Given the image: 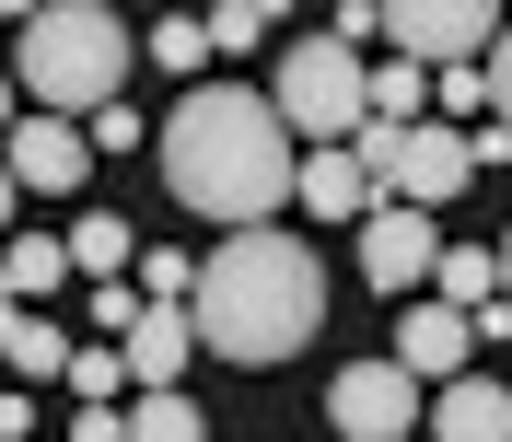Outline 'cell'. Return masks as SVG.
<instances>
[{
	"instance_id": "cell-1",
	"label": "cell",
	"mask_w": 512,
	"mask_h": 442,
	"mask_svg": "<svg viewBox=\"0 0 512 442\" xmlns=\"http://www.w3.org/2000/svg\"><path fill=\"white\" fill-rule=\"evenodd\" d=\"M326 326V268L303 233H222V256H198L187 280V338L222 349L233 373H268V361H291V349H315Z\"/></svg>"
},
{
	"instance_id": "cell-2",
	"label": "cell",
	"mask_w": 512,
	"mask_h": 442,
	"mask_svg": "<svg viewBox=\"0 0 512 442\" xmlns=\"http://www.w3.org/2000/svg\"><path fill=\"white\" fill-rule=\"evenodd\" d=\"M163 152V187L187 198L198 221H222V233H256V221L291 198V128L268 117V94H245V82H198L175 117L152 128Z\"/></svg>"
},
{
	"instance_id": "cell-3",
	"label": "cell",
	"mask_w": 512,
	"mask_h": 442,
	"mask_svg": "<svg viewBox=\"0 0 512 442\" xmlns=\"http://www.w3.org/2000/svg\"><path fill=\"white\" fill-rule=\"evenodd\" d=\"M12 70H24L35 117H105L128 94V24L105 0H47V12H24Z\"/></svg>"
},
{
	"instance_id": "cell-4",
	"label": "cell",
	"mask_w": 512,
	"mask_h": 442,
	"mask_svg": "<svg viewBox=\"0 0 512 442\" xmlns=\"http://www.w3.org/2000/svg\"><path fill=\"white\" fill-rule=\"evenodd\" d=\"M361 70L338 35H303V47H280V94H268V117L291 128V140H315V152H338V140H361Z\"/></svg>"
},
{
	"instance_id": "cell-5",
	"label": "cell",
	"mask_w": 512,
	"mask_h": 442,
	"mask_svg": "<svg viewBox=\"0 0 512 442\" xmlns=\"http://www.w3.org/2000/svg\"><path fill=\"white\" fill-rule=\"evenodd\" d=\"M489 35H501L489 0H384V47H408V70H478Z\"/></svg>"
},
{
	"instance_id": "cell-6",
	"label": "cell",
	"mask_w": 512,
	"mask_h": 442,
	"mask_svg": "<svg viewBox=\"0 0 512 442\" xmlns=\"http://www.w3.org/2000/svg\"><path fill=\"white\" fill-rule=\"evenodd\" d=\"M326 419L350 442H419V384L396 361H350V373L326 384Z\"/></svg>"
},
{
	"instance_id": "cell-7",
	"label": "cell",
	"mask_w": 512,
	"mask_h": 442,
	"mask_svg": "<svg viewBox=\"0 0 512 442\" xmlns=\"http://www.w3.org/2000/svg\"><path fill=\"white\" fill-rule=\"evenodd\" d=\"M0 175H12V198H70L82 175H94V140H82L70 117H12Z\"/></svg>"
},
{
	"instance_id": "cell-8",
	"label": "cell",
	"mask_w": 512,
	"mask_h": 442,
	"mask_svg": "<svg viewBox=\"0 0 512 442\" xmlns=\"http://www.w3.org/2000/svg\"><path fill=\"white\" fill-rule=\"evenodd\" d=\"M431 256H443L431 210H373V221H361V280H373V291H396V303H419Z\"/></svg>"
},
{
	"instance_id": "cell-9",
	"label": "cell",
	"mask_w": 512,
	"mask_h": 442,
	"mask_svg": "<svg viewBox=\"0 0 512 442\" xmlns=\"http://www.w3.org/2000/svg\"><path fill=\"white\" fill-rule=\"evenodd\" d=\"M466 349H478V326L454 315V303H431V291H419V303H408V326H396V349H384V361H396L408 384H454V373H466Z\"/></svg>"
},
{
	"instance_id": "cell-10",
	"label": "cell",
	"mask_w": 512,
	"mask_h": 442,
	"mask_svg": "<svg viewBox=\"0 0 512 442\" xmlns=\"http://www.w3.org/2000/svg\"><path fill=\"white\" fill-rule=\"evenodd\" d=\"M291 198H303V221H373V210H384L350 140H338V152H303V163H291Z\"/></svg>"
},
{
	"instance_id": "cell-11",
	"label": "cell",
	"mask_w": 512,
	"mask_h": 442,
	"mask_svg": "<svg viewBox=\"0 0 512 442\" xmlns=\"http://www.w3.org/2000/svg\"><path fill=\"white\" fill-rule=\"evenodd\" d=\"M117 361H128V384H140V396H175V384H187V361H198V338H187V315H140L117 338Z\"/></svg>"
},
{
	"instance_id": "cell-12",
	"label": "cell",
	"mask_w": 512,
	"mask_h": 442,
	"mask_svg": "<svg viewBox=\"0 0 512 442\" xmlns=\"http://www.w3.org/2000/svg\"><path fill=\"white\" fill-rule=\"evenodd\" d=\"M419 419H431L419 442H512V396H501V384H478V373H454L443 408H419Z\"/></svg>"
},
{
	"instance_id": "cell-13",
	"label": "cell",
	"mask_w": 512,
	"mask_h": 442,
	"mask_svg": "<svg viewBox=\"0 0 512 442\" xmlns=\"http://www.w3.org/2000/svg\"><path fill=\"white\" fill-rule=\"evenodd\" d=\"M0 361H12L24 384H59L70 373V338L47 326V303H0Z\"/></svg>"
},
{
	"instance_id": "cell-14",
	"label": "cell",
	"mask_w": 512,
	"mask_h": 442,
	"mask_svg": "<svg viewBox=\"0 0 512 442\" xmlns=\"http://www.w3.org/2000/svg\"><path fill=\"white\" fill-rule=\"evenodd\" d=\"M59 280H70V245H47V233H0V303H47Z\"/></svg>"
},
{
	"instance_id": "cell-15",
	"label": "cell",
	"mask_w": 512,
	"mask_h": 442,
	"mask_svg": "<svg viewBox=\"0 0 512 442\" xmlns=\"http://www.w3.org/2000/svg\"><path fill=\"white\" fill-rule=\"evenodd\" d=\"M431 303H454V315L501 303V256H489V245H443V256H431Z\"/></svg>"
},
{
	"instance_id": "cell-16",
	"label": "cell",
	"mask_w": 512,
	"mask_h": 442,
	"mask_svg": "<svg viewBox=\"0 0 512 442\" xmlns=\"http://www.w3.org/2000/svg\"><path fill=\"white\" fill-rule=\"evenodd\" d=\"M70 268H82V280H128V221L117 210H94V221H70Z\"/></svg>"
},
{
	"instance_id": "cell-17",
	"label": "cell",
	"mask_w": 512,
	"mask_h": 442,
	"mask_svg": "<svg viewBox=\"0 0 512 442\" xmlns=\"http://www.w3.org/2000/svg\"><path fill=\"white\" fill-rule=\"evenodd\" d=\"M152 59L175 70L187 94H198V82H210V35H198V12H163V24H152Z\"/></svg>"
},
{
	"instance_id": "cell-18",
	"label": "cell",
	"mask_w": 512,
	"mask_h": 442,
	"mask_svg": "<svg viewBox=\"0 0 512 442\" xmlns=\"http://www.w3.org/2000/svg\"><path fill=\"white\" fill-rule=\"evenodd\" d=\"M128 442H210V431H198L187 384H175V396H140V408H128Z\"/></svg>"
},
{
	"instance_id": "cell-19",
	"label": "cell",
	"mask_w": 512,
	"mask_h": 442,
	"mask_svg": "<svg viewBox=\"0 0 512 442\" xmlns=\"http://www.w3.org/2000/svg\"><path fill=\"white\" fill-rule=\"evenodd\" d=\"M59 384H70V396H82V408H117V384H128V361H117V349L94 338V349H70V373H59Z\"/></svg>"
},
{
	"instance_id": "cell-20",
	"label": "cell",
	"mask_w": 512,
	"mask_h": 442,
	"mask_svg": "<svg viewBox=\"0 0 512 442\" xmlns=\"http://www.w3.org/2000/svg\"><path fill=\"white\" fill-rule=\"evenodd\" d=\"M268 24H280L268 0H222V12H198V35H210V47H256Z\"/></svg>"
},
{
	"instance_id": "cell-21",
	"label": "cell",
	"mask_w": 512,
	"mask_h": 442,
	"mask_svg": "<svg viewBox=\"0 0 512 442\" xmlns=\"http://www.w3.org/2000/svg\"><path fill=\"white\" fill-rule=\"evenodd\" d=\"M326 35H338V47H350V59H361V47H373V35H384V0H338V12H326Z\"/></svg>"
},
{
	"instance_id": "cell-22",
	"label": "cell",
	"mask_w": 512,
	"mask_h": 442,
	"mask_svg": "<svg viewBox=\"0 0 512 442\" xmlns=\"http://www.w3.org/2000/svg\"><path fill=\"white\" fill-rule=\"evenodd\" d=\"M140 315H152V303H140V291H128V280H105V291H94V326H105V349H117L128 326H140Z\"/></svg>"
},
{
	"instance_id": "cell-23",
	"label": "cell",
	"mask_w": 512,
	"mask_h": 442,
	"mask_svg": "<svg viewBox=\"0 0 512 442\" xmlns=\"http://www.w3.org/2000/svg\"><path fill=\"white\" fill-rule=\"evenodd\" d=\"M489 47H501V59H478V82H489V105H501V117H489V128H501V140H512V24L489 35Z\"/></svg>"
},
{
	"instance_id": "cell-24",
	"label": "cell",
	"mask_w": 512,
	"mask_h": 442,
	"mask_svg": "<svg viewBox=\"0 0 512 442\" xmlns=\"http://www.w3.org/2000/svg\"><path fill=\"white\" fill-rule=\"evenodd\" d=\"M431 105H443V117H478L489 82H478V70H431Z\"/></svg>"
},
{
	"instance_id": "cell-25",
	"label": "cell",
	"mask_w": 512,
	"mask_h": 442,
	"mask_svg": "<svg viewBox=\"0 0 512 442\" xmlns=\"http://www.w3.org/2000/svg\"><path fill=\"white\" fill-rule=\"evenodd\" d=\"M82 140H94V152H128V140H152V128H140V105H128V94H117V105H105V117H94V128H82Z\"/></svg>"
},
{
	"instance_id": "cell-26",
	"label": "cell",
	"mask_w": 512,
	"mask_h": 442,
	"mask_svg": "<svg viewBox=\"0 0 512 442\" xmlns=\"http://www.w3.org/2000/svg\"><path fill=\"white\" fill-rule=\"evenodd\" d=\"M70 442H128V408H82V419H70Z\"/></svg>"
},
{
	"instance_id": "cell-27",
	"label": "cell",
	"mask_w": 512,
	"mask_h": 442,
	"mask_svg": "<svg viewBox=\"0 0 512 442\" xmlns=\"http://www.w3.org/2000/svg\"><path fill=\"white\" fill-rule=\"evenodd\" d=\"M0 442H35V396H0Z\"/></svg>"
},
{
	"instance_id": "cell-28",
	"label": "cell",
	"mask_w": 512,
	"mask_h": 442,
	"mask_svg": "<svg viewBox=\"0 0 512 442\" xmlns=\"http://www.w3.org/2000/svg\"><path fill=\"white\" fill-rule=\"evenodd\" d=\"M0 140H12V82H0Z\"/></svg>"
},
{
	"instance_id": "cell-29",
	"label": "cell",
	"mask_w": 512,
	"mask_h": 442,
	"mask_svg": "<svg viewBox=\"0 0 512 442\" xmlns=\"http://www.w3.org/2000/svg\"><path fill=\"white\" fill-rule=\"evenodd\" d=\"M501 303H512V245H501Z\"/></svg>"
},
{
	"instance_id": "cell-30",
	"label": "cell",
	"mask_w": 512,
	"mask_h": 442,
	"mask_svg": "<svg viewBox=\"0 0 512 442\" xmlns=\"http://www.w3.org/2000/svg\"><path fill=\"white\" fill-rule=\"evenodd\" d=\"M0 221H12V175H0Z\"/></svg>"
}]
</instances>
